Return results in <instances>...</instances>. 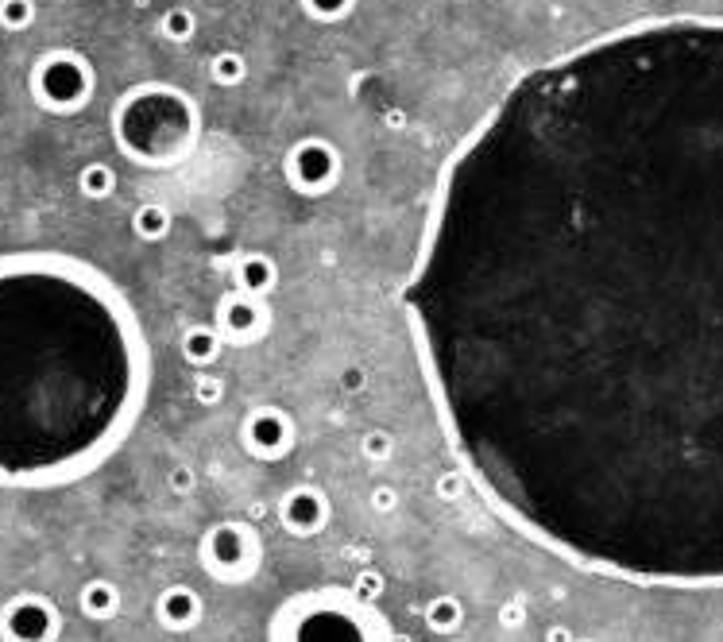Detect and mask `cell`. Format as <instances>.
<instances>
[{"instance_id":"obj_20","label":"cell","mask_w":723,"mask_h":642,"mask_svg":"<svg viewBox=\"0 0 723 642\" xmlns=\"http://www.w3.org/2000/svg\"><path fill=\"white\" fill-rule=\"evenodd\" d=\"M356 4L360 0H298L306 20H314V24H345L348 16L356 12Z\"/></svg>"},{"instance_id":"obj_3","label":"cell","mask_w":723,"mask_h":642,"mask_svg":"<svg viewBox=\"0 0 723 642\" xmlns=\"http://www.w3.org/2000/svg\"><path fill=\"white\" fill-rule=\"evenodd\" d=\"M202 109L171 82H136L109 113L116 151L147 171H174L202 144Z\"/></svg>"},{"instance_id":"obj_16","label":"cell","mask_w":723,"mask_h":642,"mask_svg":"<svg viewBox=\"0 0 723 642\" xmlns=\"http://www.w3.org/2000/svg\"><path fill=\"white\" fill-rule=\"evenodd\" d=\"M174 229V217L167 205L159 202H144L136 205V213H132V233L140 236L144 244H159V240H167V233Z\"/></svg>"},{"instance_id":"obj_19","label":"cell","mask_w":723,"mask_h":642,"mask_svg":"<svg viewBox=\"0 0 723 642\" xmlns=\"http://www.w3.org/2000/svg\"><path fill=\"white\" fill-rule=\"evenodd\" d=\"M159 35L167 39V43H194V35H198V16L190 12V8H171V12H163V20H159Z\"/></svg>"},{"instance_id":"obj_28","label":"cell","mask_w":723,"mask_h":642,"mask_svg":"<svg viewBox=\"0 0 723 642\" xmlns=\"http://www.w3.org/2000/svg\"><path fill=\"white\" fill-rule=\"evenodd\" d=\"M503 623H507V627H511V623H522V608H519V604H507V608H503Z\"/></svg>"},{"instance_id":"obj_10","label":"cell","mask_w":723,"mask_h":642,"mask_svg":"<svg viewBox=\"0 0 723 642\" xmlns=\"http://www.w3.org/2000/svg\"><path fill=\"white\" fill-rule=\"evenodd\" d=\"M294 418L283 407L267 403V407H252L240 422V441L252 457L260 461H283L290 449H294Z\"/></svg>"},{"instance_id":"obj_4","label":"cell","mask_w":723,"mask_h":642,"mask_svg":"<svg viewBox=\"0 0 723 642\" xmlns=\"http://www.w3.org/2000/svg\"><path fill=\"white\" fill-rule=\"evenodd\" d=\"M275 642H383L379 619L341 596L290 604L275 623Z\"/></svg>"},{"instance_id":"obj_14","label":"cell","mask_w":723,"mask_h":642,"mask_svg":"<svg viewBox=\"0 0 723 642\" xmlns=\"http://www.w3.org/2000/svg\"><path fill=\"white\" fill-rule=\"evenodd\" d=\"M202 619V600L194 588L186 584H174L159 596V623L171 627V631H190L194 623Z\"/></svg>"},{"instance_id":"obj_2","label":"cell","mask_w":723,"mask_h":642,"mask_svg":"<svg viewBox=\"0 0 723 642\" xmlns=\"http://www.w3.org/2000/svg\"><path fill=\"white\" fill-rule=\"evenodd\" d=\"M151 352L113 279L66 252L0 256V488L105 465L147 403Z\"/></svg>"},{"instance_id":"obj_15","label":"cell","mask_w":723,"mask_h":642,"mask_svg":"<svg viewBox=\"0 0 723 642\" xmlns=\"http://www.w3.org/2000/svg\"><path fill=\"white\" fill-rule=\"evenodd\" d=\"M78 608L89 615V619H97V623H105V619H113L120 612V588L113 581H105V577H93V581L82 584V592H78Z\"/></svg>"},{"instance_id":"obj_5","label":"cell","mask_w":723,"mask_h":642,"mask_svg":"<svg viewBox=\"0 0 723 642\" xmlns=\"http://www.w3.org/2000/svg\"><path fill=\"white\" fill-rule=\"evenodd\" d=\"M28 93L43 113L74 117L97 93V70L78 47H51L31 62Z\"/></svg>"},{"instance_id":"obj_17","label":"cell","mask_w":723,"mask_h":642,"mask_svg":"<svg viewBox=\"0 0 723 642\" xmlns=\"http://www.w3.org/2000/svg\"><path fill=\"white\" fill-rule=\"evenodd\" d=\"M209 78H213V86L221 89L240 86V82L248 78V59H244L236 47H221V51L209 55Z\"/></svg>"},{"instance_id":"obj_9","label":"cell","mask_w":723,"mask_h":642,"mask_svg":"<svg viewBox=\"0 0 723 642\" xmlns=\"http://www.w3.org/2000/svg\"><path fill=\"white\" fill-rule=\"evenodd\" d=\"M62 615L39 592H20L0 608V639L4 642H58Z\"/></svg>"},{"instance_id":"obj_18","label":"cell","mask_w":723,"mask_h":642,"mask_svg":"<svg viewBox=\"0 0 723 642\" xmlns=\"http://www.w3.org/2000/svg\"><path fill=\"white\" fill-rule=\"evenodd\" d=\"M78 194L89 202H105L116 194V171L109 163H86L78 171Z\"/></svg>"},{"instance_id":"obj_25","label":"cell","mask_w":723,"mask_h":642,"mask_svg":"<svg viewBox=\"0 0 723 642\" xmlns=\"http://www.w3.org/2000/svg\"><path fill=\"white\" fill-rule=\"evenodd\" d=\"M167 484H171V492H178V496H186V492H194V484H198V476H194V468L178 465V468H171V476H167Z\"/></svg>"},{"instance_id":"obj_27","label":"cell","mask_w":723,"mask_h":642,"mask_svg":"<svg viewBox=\"0 0 723 642\" xmlns=\"http://www.w3.org/2000/svg\"><path fill=\"white\" fill-rule=\"evenodd\" d=\"M395 503H399V496H395L391 488H376V492H372V507H376V511H391Z\"/></svg>"},{"instance_id":"obj_13","label":"cell","mask_w":723,"mask_h":642,"mask_svg":"<svg viewBox=\"0 0 723 642\" xmlns=\"http://www.w3.org/2000/svg\"><path fill=\"white\" fill-rule=\"evenodd\" d=\"M178 352H182V360L190 364V368H213L217 360H221V352H225V341H221V333H217V325L213 321H194V325H186L182 329V337H178Z\"/></svg>"},{"instance_id":"obj_29","label":"cell","mask_w":723,"mask_h":642,"mask_svg":"<svg viewBox=\"0 0 723 642\" xmlns=\"http://www.w3.org/2000/svg\"><path fill=\"white\" fill-rule=\"evenodd\" d=\"M550 642H569V631H565V627H553V631H550Z\"/></svg>"},{"instance_id":"obj_21","label":"cell","mask_w":723,"mask_h":642,"mask_svg":"<svg viewBox=\"0 0 723 642\" xmlns=\"http://www.w3.org/2000/svg\"><path fill=\"white\" fill-rule=\"evenodd\" d=\"M39 16L35 0H0V28L4 31H28Z\"/></svg>"},{"instance_id":"obj_22","label":"cell","mask_w":723,"mask_h":642,"mask_svg":"<svg viewBox=\"0 0 723 642\" xmlns=\"http://www.w3.org/2000/svg\"><path fill=\"white\" fill-rule=\"evenodd\" d=\"M426 623H430L434 631H441V635H449V631L461 623V604H457L453 596H437V600H430V608H426Z\"/></svg>"},{"instance_id":"obj_11","label":"cell","mask_w":723,"mask_h":642,"mask_svg":"<svg viewBox=\"0 0 723 642\" xmlns=\"http://www.w3.org/2000/svg\"><path fill=\"white\" fill-rule=\"evenodd\" d=\"M329 519V499L318 488H294L283 499V526L290 534H318Z\"/></svg>"},{"instance_id":"obj_1","label":"cell","mask_w":723,"mask_h":642,"mask_svg":"<svg viewBox=\"0 0 723 642\" xmlns=\"http://www.w3.org/2000/svg\"><path fill=\"white\" fill-rule=\"evenodd\" d=\"M403 314L492 511L604 573L723 581V24L515 78L441 167Z\"/></svg>"},{"instance_id":"obj_7","label":"cell","mask_w":723,"mask_h":642,"mask_svg":"<svg viewBox=\"0 0 723 642\" xmlns=\"http://www.w3.org/2000/svg\"><path fill=\"white\" fill-rule=\"evenodd\" d=\"M202 565L217 581H248L260 565V538L248 523H217L202 538Z\"/></svg>"},{"instance_id":"obj_6","label":"cell","mask_w":723,"mask_h":642,"mask_svg":"<svg viewBox=\"0 0 723 642\" xmlns=\"http://www.w3.org/2000/svg\"><path fill=\"white\" fill-rule=\"evenodd\" d=\"M345 175V159L341 147L325 136H302L287 147L283 155V178L294 194L302 198H325L337 190V182Z\"/></svg>"},{"instance_id":"obj_23","label":"cell","mask_w":723,"mask_h":642,"mask_svg":"<svg viewBox=\"0 0 723 642\" xmlns=\"http://www.w3.org/2000/svg\"><path fill=\"white\" fill-rule=\"evenodd\" d=\"M360 453H364L368 461H387V457L395 453V438H391L387 430H368V434L360 438Z\"/></svg>"},{"instance_id":"obj_8","label":"cell","mask_w":723,"mask_h":642,"mask_svg":"<svg viewBox=\"0 0 723 642\" xmlns=\"http://www.w3.org/2000/svg\"><path fill=\"white\" fill-rule=\"evenodd\" d=\"M213 325L225 345L252 349L271 333V306H267V298H256V294L229 291L213 310Z\"/></svg>"},{"instance_id":"obj_26","label":"cell","mask_w":723,"mask_h":642,"mask_svg":"<svg viewBox=\"0 0 723 642\" xmlns=\"http://www.w3.org/2000/svg\"><path fill=\"white\" fill-rule=\"evenodd\" d=\"M364 383H368V372H364V368H345V372H341V387H345L348 395H352V391H364Z\"/></svg>"},{"instance_id":"obj_24","label":"cell","mask_w":723,"mask_h":642,"mask_svg":"<svg viewBox=\"0 0 723 642\" xmlns=\"http://www.w3.org/2000/svg\"><path fill=\"white\" fill-rule=\"evenodd\" d=\"M194 399L202 403V407H221L225 403V380L221 376H198V383H194Z\"/></svg>"},{"instance_id":"obj_12","label":"cell","mask_w":723,"mask_h":642,"mask_svg":"<svg viewBox=\"0 0 723 642\" xmlns=\"http://www.w3.org/2000/svg\"><path fill=\"white\" fill-rule=\"evenodd\" d=\"M232 287L244 294H256V298H267L279 287V263L271 260L267 252H244L240 260L232 263Z\"/></svg>"}]
</instances>
